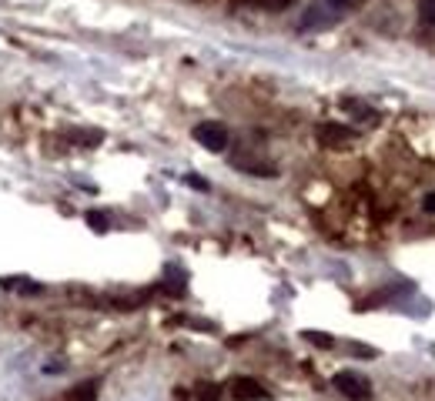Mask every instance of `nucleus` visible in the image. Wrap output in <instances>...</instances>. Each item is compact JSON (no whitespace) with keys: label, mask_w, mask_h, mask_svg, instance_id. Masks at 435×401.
Here are the masks:
<instances>
[{"label":"nucleus","mask_w":435,"mask_h":401,"mask_svg":"<svg viewBox=\"0 0 435 401\" xmlns=\"http://www.w3.org/2000/svg\"><path fill=\"white\" fill-rule=\"evenodd\" d=\"M194 140L208 150H225L228 148V127L218 124V121H201V124L194 127Z\"/></svg>","instance_id":"1"},{"label":"nucleus","mask_w":435,"mask_h":401,"mask_svg":"<svg viewBox=\"0 0 435 401\" xmlns=\"http://www.w3.org/2000/svg\"><path fill=\"white\" fill-rule=\"evenodd\" d=\"M332 385L345 398H352V401H365L371 395V388H369V381L365 378H359V375H352V371H338V375L332 378Z\"/></svg>","instance_id":"2"},{"label":"nucleus","mask_w":435,"mask_h":401,"mask_svg":"<svg viewBox=\"0 0 435 401\" xmlns=\"http://www.w3.org/2000/svg\"><path fill=\"white\" fill-rule=\"evenodd\" d=\"M231 401H268V388H261V381L255 378H234L228 385Z\"/></svg>","instance_id":"3"},{"label":"nucleus","mask_w":435,"mask_h":401,"mask_svg":"<svg viewBox=\"0 0 435 401\" xmlns=\"http://www.w3.org/2000/svg\"><path fill=\"white\" fill-rule=\"evenodd\" d=\"M318 138H321V144H345V140H352V127L321 124L318 127Z\"/></svg>","instance_id":"4"},{"label":"nucleus","mask_w":435,"mask_h":401,"mask_svg":"<svg viewBox=\"0 0 435 401\" xmlns=\"http://www.w3.org/2000/svg\"><path fill=\"white\" fill-rule=\"evenodd\" d=\"M0 288H7V291H20V294H40V285L27 281V277H0Z\"/></svg>","instance_id":"5"},{"label":"nucleus","mask_w":435,"mask_h":401,"mask_svg":"<svg viewBox=\"0 0 435 401\" xmlns=\"http://www.w3.org/2000/svg\"><path fill=\"white\" fill-rule=\"evenodd\" d=\"M97 398V381H84L71 391V401H94Z\"/></svg>","instance_id":"6"},{"label":"nucleus","mask_w":435,"mask_h":401,"mask_svg":"<svg viewBox=\"0 0 435 401\" xmlns=\"http://www.w3.org/2000/svg\"><path fill=\"white\" fill-rule=\"evenodd\" d=\"M318 4L321 7H328L335 17H342V13H348L352 7H355V0H318Z\"/></svg>","instance_id":"7"},{"label":"nucleus","mask_w":435,"mask_h":401,"mask_svg":"<svg viewBox=\"0 0 435 401\" xmlns=\"http://www.w3.org/2000/svg\"><path fill=\"white\" fill-rule=\"evenodd\" d=\"M302 338L311 341V345H318V348H335V338L332 335H321V331H302Z\"/></svg>","instance_id":"8"},{"label":"nucleus","mask_w":435,"mask_h":401,"mask_svg":"<svg viewBox=\"0 0 435 401\" xmlns=\"http://www.w3.org/2000/svg\"><path fill=\"white\" fill-rule=\"evenodd\" d=\"M419 20L435 27V0H419Z\"/></svg>","instance_id":"9"},{"label":"nucleus","mask_w":435,"mask_h":401,"mask_svg":"<svg viewBox=\"0 0 435 401\" xmlns=\"http://www.w3.org/2000/svg\"><path fill=\"white\" fill-rule=\"evenodd\" d=\"M88 225L94 227V231H107V217H104V211H90L88 214Z\"/></svg>","instance_id":"10"},{"label":"nucleus","mask_w":435,"mask_h":401,"mask_svg":"<svg viewBox=\"0 0 435 401\" xmlns=\"http://www.w3.org/2000/svg\"><path fill=\"white\" fill-rule=\"evenodd\" d=\"M184 181H188V184H191L194 191H208V188H211V184H208L205 177H198V174H188V177H184Z\"/></svg>","instance_id":"11"},{"label":"nucleus","mask_w":435,"mask_h":401,"mask_svg":"<svg viewBox=\"0 0 435 401\" xmlns=\"http://www.w3.org/2000/svg\"><path fill=\"white\" fill-rule=\"evenodd\" d=\"M201 401H218V388H215V385L201 388Z\"/></svg>","instance_id":"12"},{"label":"nucleus","mask_w":435,"mask_h":401,"mask_svg":"<svg viewBox=\"0 0 435 401\" xmlns=\"http://www.w3.org/2000/svg\"><path fill=\"white\" fill-rule=\"evenodd\" d=\"M422 204H425V211H429V214H435V194H425Z\"/></svg>","instance_id":"13"},{"label":"nucleus","mask_w":435,"mask_h":401,"mask_svg":"<svg viewBox=\"0 0 435 401\" xmlns=\"http://www.w3.org/2000/svg\"><path fill=\"white\" fill-rule=\"evenodd\" d=\"M191 4H205V0H191Z\"/></svg>","instance_id":"14"}]
</instances>
